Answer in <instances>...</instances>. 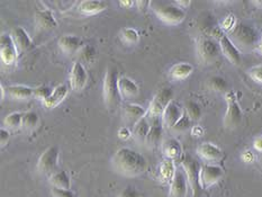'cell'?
Masks as SVG:
<instances>
[{
    "instance_id": "obj_1",
    "label": "cell",
    "mask_w": 262,
    "mask_h": 197,
    "mask_svg": "<svg viewBox=\"0 0 262 197\" xmlns=\"http://www.w3.org/2000/svg\"><path fill=\"white\" fill-rule=\"evenodd\" d=\"M112 167L114 171L121 176L133 178L146 171L147 161L140 152L129 148H122L113 156Z\"/></svg>"
},
{
    "instance_id": "obj_2",
    "label": "cell",
    "mask_w": 262,
    "mask_h": 197,
    "mask_svg": "<svg viewBox=\"0 0 262 197\" xmlns=\"http://www.w3.org/2000/svg\"><path fill=\"white\" fill-rule=\"evenodd\" d=\"M231 41L235 44L238 50L249 51L259 45V35L255 28L251 25L240 23L230 32Z\"/></svg>"
},
{
    "instance_id": "obj_3",
    "label": "cell",
    "mask_w": 262,
    "mask_h": 197,
    "mask_svg": "<svg viewBox=\"0 0 262 197\" xmlns=\"http://www.w3.org/2000/svg\"><path fill=\"white\" fill-rule=\"evenodd\" d=\"M151 7L158 18L168 25H178L186 18L185 9L180 8L174 3L152 2Z\"/></svg>"
},
{
    "instance_id": "obj_4",
    "label": "cell",
    "mask_w": 262,
    "mask_h": 197,
    "mask_svg": "<svg viewBox=\"0 0 262 197\" xmlns=\"http://www.w3.org/2000/svg\"><path fill=\"white\" fill-rule=\"evenodd\" d=\"M118 72L115 68H108L104 78V86H102L104 101L108 110H115L119 104L121 94L118 89Z\"/></svg>"
},
{
    "instance_id": "obj_5",
    "label": "cell",
    "mask_w": 262,
    "mask_h": 197,
    "mask_svg": "<svg viewBox=\"0 0 262 197\" xmlns=\"http://www.w3.org/2000/svg\"><path fill=\"white\" fill-rule=\"evenodd\" d=\"M225 99L227 103V110L224 115V126L227 129H234L241 125L243 113L234 92H227L225 94Z\"/></svg>"
},
{
    "instance_id": "obj_6",
    "label": "cell",
    "mask_w": 262,
    "mask_h": 197,
    "mask_svg": "<svg viewBox=\"0 0 262 197\" xmlns=\"http://www.w3.org/2000/svg\"><path fill=\"white\" fill-rule=\"evenodd\" d=\"M181 167L182 170L185 171L189 188L191 189L192 197H197L198 189L201 188V183H199V174H201V168L198 161L190 155H182L181 157Z\"/></svg>"
},
{
    "instance_id": "obj_7",
    "label": "cell",
    "mask_w": 262,
    "mask_h": 197,
    "mask_svg": "<svg viewBox=\"0 0 262 197\" xmlns=\"http://www.w3.org/2000/svg\"><path fill=\"white\" fill-rule=\"evenodd\" d=\"M173 100V90L169 87L161 88L158 90L157 94L153 97L152 101L150 103V107L147 110V115H149L152 120L157 117H161L164 110L167 106Z\"/></svg>"
},
{
    "instance_id": "obj_8",
    "label": "cell",
    "mask_w": 262,
    "mask_h": 197,
    "mask_svg": "<svg viewBox=\"0 0 262 197\" xmlns=\"http://www.w3.org/2000/svg\"><path fill=\"white\" fill-rule=\"evenodd\" d=\"M197 52L199 58L206 64H210L219 59L221 48L219 42L209 37H202L197 43Z\"/></svg>"
},
{
    "instance_id": "obj_9",
    "label": "cell",
    "mask_w": 262,
    "mask_h": 197,
    "mask_svg": "<svg viewBox=\"0 0 262 197\" xmlns=\"http://www.w3.org/2000/svg\"><path fill=\"white\" fill-rule=\"evenodd\" d=\"M59 148L58 146H50L39 157L37 161V171L41 174H52L56 171L59 161Z\"/></svg>"
},
{
    "instance_id": "obj_10",
    "label": "cell",
    "mask_w": 262,
    "mask_h": 197,
    "mask_svg": "<svg viewBox=\"0 0 262 197\" xmlns=\"http://www.w3.org/2000/svg\"><path fill=\"white\" fill-rule=\"evenodd\" d=\"M224 176L223 168L216 165H210L206 163L201 168V174H199V183H201V188H209L213 185L219 183Z\"/></svg>"
},
{
    "instance_id": "obj_11",
    "label": "cell",
    "mask_w": 262,
    "mask_h": 197,
    "mask_svg": "<svg viewBox=\"0 0 262 197\" xmlns=\"http://www.w3.org/2000/svg\"><path fill=\"white\" fill-rule=\"evenodd\" d=\"M17 53H18V50L11 37V34H3L0 37V56L4 64H13L17 60Z\"/></svg>"
},
{
    "instance_id": "obj_12",
    "label": "cell",
    "mask_w": 262,
    "mask_h": 197,
    "mask_svg": "<svg viewBox=\"0 0 262 197\" xmlns=\"http://www.w3.org/2000/svg\"><path fill=\"white\" fill-rule=\"evenodd\" d=\"M219 44L221 48V52L223 53L225 58L229 60L232 64H238L241 62V52L235 44L231 41L229 35L221 33L219 35Z\"/></svg>"
},
{
    "instance_id": "obj_13",
    "label": "cell",
    "mask_w": 262,
    "mask_h": 197,
    "mask_svg": "<svg viewBox=\"0 0 262 197\" xmlns=\"http://www.w3.org/2000/svg\"><path fill=\"white\" fill-rule=\"evenodd\" d=\"M88 82V73L82 62L77 61L73 63L70 72V86L76 92H80Z\"/></svg>"
},
{
    "instance_id": "obj_14",
    "label": "cell",
    "mask_w": 262,
    "mask_h": 197,
    "mask_svg": "<svg viewBox=\"0 0 262 197\" xmlns=\"http://www.w3.org/2000/svg\"><path fill=\"white\" fill-rule=\"evenodd\" d=\"M188 188V179L184 170H177L173 179L170 183L169 197H187Z\"/></svg>"
},
{
    "instance_id": "obj_15",
    "label": "cell",
    "mask_w": 262,
    "mask_h": 197,
    "mask_svg": "<svg viewBox=\"0 0 262 197\" xmlns=\"http://www.w3.org/2000/svg\"><path fill=\"white\" fill-rule=\"evenodd\" d=\"M182 114H184V111L181 110L179 104L177 103V101L172 100L171 103L167 106V108L164 110L161 116L163 127L172 128L177 124V122L180 120Z\"/></svg>"
},
{
    "instance_id": "obj_16",
    "label": "cell",
    "mask_w": 262,
    "mask_h": 197,
    "mask_svg": "<svg viewBox=\"0 0 262 197\" xmlns=\"http://www.w3.org/2000/svg\"><path fill=\"white\" fill-rule=\"evenodd\" d=\"M34 20H35L36 25L39 28H42V30H54L58 26V21H56L53 13L48 8L37 9L35 16H34Z\"/></svg>"
},
{
    "instance_id": "obj_17",
    "label": "cell",
    "mask_w": 262,
    "mask_h": 197,
    "mask_svg": "<svg viewBox=\"0 0 262 197\" xmlns=\"http://www.w3.org/2000/svg\"><path fill=\"white\" fill-rule=\"evenodd\" d=\"M11 37H13L14 42L17 47L18 52H25L33 47V41L31 36L28 35L25 28L21 26H16L13 32H11Z\"/></svg>"
},
{
    "instance_id": "obj_18",
    "label": "cell",
    "mask_w": 262,
    "mask_h": 197,
    "mask_svg": "<svg viewBox=\"0 0 262 197\" xmlns=\"http://www.w3.org/2000/svg\"><path fill=\"white\" fill-rule=\"evenodd\" d=\"M147 115V111L140 105H135V104H128L124 107L123 111V116H124V121L126 122L129 125H134L139 121H141L142 118Z\"/></svg>"
},
{
    "instance_id": "obj_19",
    "label": "cell",
    "mask_w": 262,
    "mask_h": 197,
    "mask_svg": "<svg viewBox=\"0 0 262 197\" xmlns=\"http://www.w3.org/2000/svg\"><path fill=\"white\" fill-rule=\"evenodd\" d=\"M118 89L121 97L124 99H134L140 93L138 84L128 77H121L118 79Z\"/></svg>"
},
{
    "instance_id": "obj_20",
    "label": "cell",
    "mask_w": 262,
    "mask_h": 197,
    "mask_svg": "<svg viewBox=\"0 0 262 197\" xmlns=\"http://www.w3.org/2000/svg\"><path fill=\"white\" fill-rule=\"evenodd\" d=\"M162 133H163V124L160 117L153 118L152 125L150 128V132L147 134L145 144L149 148H156L161 143L162 140Z\"/></svg>"
},
{
    "instance_id": "obj_21",
    "label": "cell",
    "mask_w": 262,
    "mask_h": 197,
    "mask_svg": "<svg viewBox=\"0 0 262 197\" xmlns=\"http://www.w3.org/2000/svg\"><path fill=\"white\" fill-rule=\"evenodd\" d=\"M108 8V3L102 0H84L79 5V11L82 15L93 16L99 14Z\"/></svg>"
},
{
    "instance_id": "obj_22",
    "label": "cell",
    "mask_w": 262,
    "mask_h": 197,
    "mask_svg": "<svg viewBox=\"0 0 262 197\" xmlns=\"http://www.w3.org/2000/svg\"><path fill=\"white\" fill-rule=\"evenodd\" d=\"M197 151L202 159L206 161H217L223 156V152H222L219 146L210 142L202 143L198 146Z\"/></svg>"
},
{
    "instance_id": "obj_23",
    "label": "cell",
    "mask_w": 262,
    "mask_h": 197,
    "mask_svg": "<svg viewBox=\"0 0 262 197\" xmlns=\"http://www.w3.org/2000/svg\"><path fill=\"white\" fill-rule=\"evenodd\" d=\"M59 47L67 54H73L78 53V51L80 50L81 47V38L76 35H67L61 36L59 38Z\"/></svg>"
},
{
    "instance_id": "obj_24",
    "label": "cell",
    "mask_w": 262,
    "mask_h": 197,
    "mask_svg": "<svg viewBox=\"0 0 262 197\" xmlns=\"http://www.w3.org/2000/svg\"><path fill=\"white\" fill-rule=\"evenodd\" d=\"M151 125H152V118L149 115L144 116L141 121H139L135 124L134 129H133V137L136 142L145 143V140H146L147 134L150 132Z\"/></svg>"
},
{
    "instance_id": "obj_25",
    "label": "cell",
    "mask_w": 262,
    "mask_h": 197,
    "mask_svg": "<svg viewBox=\"0 0 262 197\" xmlns=\"http://www.w3.org/2000/svg\"><path fill=\"white\" fill-rule=\"evenodd\" d=\"M68 93H69V88H68L67 84H59L58 87L54 88L50 97L43 101V105L50 110L54 108L64 100Z\"/></svg>"
},
{
    "instance_id": "obj_26",
    "label": "cell",
    "mask_w": 262,
    "mask_h": 197,
    "mask_svg": "<svg viewBox=\"0 0 262 197\" xmlns=\"http://www.w3.org/2000/svg\"><path fill=\"white\" fill-rule=\"evenodd\" d=\"M50 183L52 187L70 189L71 188V179L69 173L66 170H56L54 173L50 176Z\"/></svg>"
},
{
    "instance_id": "obj_27",
    "label": "cell",
    "mask_w": 262,
    "mask_h": 197,
    "mask_svg": "<svg viewBox=\"0 0 262 197\" xmlns=\"http://www.w3.org/2000/svg\"><path fill=\"white\" fill-rule=\"evenodd\" d=\"M193 71V67L187 62H181V63L176 64L170 70V77L173 80H185L186 78L189 77Z\"/></svg>"
},
{
    "instance_id": "obj_28",
    "label": "cell",
    "mask_w": 262,
    "mask_h": 197,
    "mask_svg": "<svg viewBox=\"0 0 262 197\" xmlns=\"http://www.w3.org/2000/svg\"><path fill=\"white\" fill-rule=\"evenodd\" d=\"M7 93L11 98L28 99L34 96V89L27 86H23V84H17V86L8 87Z\"/></svg>"
},
{
    "instance_id": "obj_29",
    "label": "cell",
    "mask_w": 262,
    "mask_h": 197,
    "mask_svg": "<svg viewBox=\"0 0 262 197\" xmlns=\"http://www.w3.org/2000/svg\"><path fill=\"white\" fill-rule=\"evenodd\" d=\"M163 151L168 159L174 160L177 158H179L181 155V146H180L179 141H177L176 139L168 140L163 145Z\"/></svg>"
},
{
    "instance_id": "obj_30",
    "label": "cell",
    "mask_w": 262,
    "mask_h": 197,
    "mask_svg": "<svg viewBox=\"0 0 262 197\" xmlns=\"http://www.w3.org/2000/svg\"><path fill=\"white\" fill-rule=\"evenodd\" d=\"M176 166H174V161L171 159H167L164 160L161 163L160 167V176L162 178L163 182H170L173 179L174 174H176Z\"/></svg>"
},
{
    "instance_id": "obj_31",
    "label": "cell",
    "mask_w": 262,
    "mask_h": 197,
    "mask_svg": "<svg viewBox=\"0 0 262 197\" xmlns=\"http://www.w3.org/2000/svg\"><path fill=\"white\" fill-rule=\"evenodd\" d=\"M185 112H186V114L189 116V118L192 122L199 121L203 115V111H202L201 105L196 103L195 100H191V99L187 100L185 103Z\"/></svg>"
},
{
    "instance_id": "obj_32",
    "label": "cell",
    "mask_w": 262,
    "mask_h": 197,
    "mask_svg": "<svg viewBox=\"0 0 262 197\" xmlns=\"http://www.w3.org/2000/svg\"><path fill=\"white\" fill-rule=\"evenodd\" d=\"M208 84L210 89H213L214 92H217V93H225L227 88H229V83H227V81L223 77H220V76H215L210 78Z\"/></svg>"
},
{
    "instance_id": "obj_33",
    "label": "cell",
    "mask_w": 262,
    "mask_h": 197,
    "mask_svg": "<svg viewBox=\"0 0 262 197\" xmlns=\"http://www.w3.org/2000/svg\"><path fill=\"white\" fill-rule=\"evenodd\" d=\"M38 115L35 112H26L23 115V122L21 126L25 128H34L38 124Z\"/></svg>"
},
{
    "instance_id": "obj_34",
    "label": "cell",
    "mask_w": 262,
    "mask_h": 197,
    "mask_svg": "<svg viewBox=\"0 0 262 197\" xmlns=\"http://www.w3.org/2000/svg\"><path fill=\"white\" fill-rule=\"evenodd\" d=\"M96 55V50L93 47V45L87 44V45H83V47L78 51V58L79 60L84 61V62H89L95 58Z\"/></svg>"
},
{
    "instance_id": "obj_35",
    "label": "cell",
    "mask_w": 262,
    "mask_h": 197,
    "mask_svg": "<svg viewBox=\"0 0 262 197\" xmlns=\"http://www.w3.org/2000/svg\"><path fill=\"white\" fill-rule=\"evenodd\" d=\"M23 115L24 113H19V112H14L11 114L7 115L5 118V125H7L8 127H18L21 126V122H23Z\"/></svg>"
},
{
    "instance_id": "obj_36",
    "label": "cell",
    "mask_w": 262,
    "mask_h": 197,
    "mask_svg": "<svg viewBox=\"0 0 262 197\" xmlns=\"http://www.w3.org/2000/svg\"><path fill=\"white\" fill-rule=\"evenodd\" d=\"M191 122L192 121L190 120L189 116L186 114V112H184V114H182L181 118L178 122H177V124L172 127V129L176 132H185V131H187V129L190 128Z\"/></svg>"
},
{
    "instance_id": "obj_37",
    "label": "cell",
    "mask_w": 262,
    "mask_h": 197,
    "mask_svg": "<svg viewBox=\"0 0 262 197\" xmlns=\"http://www.w3.org/2000/svg\"><path fill=\"white\" fill-rule=\"evenodd\" d=\"M121 35L125 42L130 43V44L136 43L140 38L138 31H135L134 28H124L121 33Z\"/></svg>"
},
{
    "instance_id": "obj_38",
    "label": "cell",
    "mask_w": 262,
    "mask_h": 197,
    "mask_svg": "<svg viewBox=\"0 0 262 197\" xmlns=\"http://www.w3.org/2000/svg\"><path fill=\"white\" fill-rule=\"evenodd\" d=\"M51 94H52V89L48 86H38L34 89V96L38 99H42L43 101L47 100Z\"/></svg>"
},
{
    "instance_id": "obj_39",
    "label": "cell",
    "mask_w": 262,
    "mask_h": 197,
    "mask_svg": "<svg viewBox=\"0 0 262 197\" xmlns=\"http://www.w3.org/2000/svg\"><path fill=\"white\" fill-rule=\"evenodd\" d=\"M118 197H141V193L136 187H133V186H126V187L122 189Z\"/></svg>"
},
{
    "instance_id": "obj_40",
    "label": "cell",
    "mask_w": 262,
    "mask_h": 197,
    "mask_svg": "<svg viewBox=\"0 0 262 197\" xmlns=\"http://www.w3.org/2000/svg\"><path fill=\"white\" fill-rule=\"evenodd\" d=\"M249 76L252 78V80L262 84V65L252 67L249 70Z\"/></svg>"
},
{
    "instance_id": "obj_41",
    "label": "cell",
    "mask_w": 262,
    "mask_h": 197,
    "mask_svg": "<svg viewBox=\"0 0 262 197\" xmlns=\"http://www.w3.org/2000/svg\"><path fill=\"white\" fill-rule=\"evenodd\" d=\"M51 193H52L53 197H76V195L73 194V191L71 189L52 187V189H51Z\"/></svg>"
},
{
    "instance_id": "obj_42",
    "label": "cell",
    "mask_w": 262,
    "mask_h": 197,
    "mask_svg": "<svg viewBox=\"0 0 262 197\" xmlns=\"http://www.w3.org/2000/svg\"><path fill=\"white\" fill-rule=\"evenodd\" d=\"M235 19H234V17H233L232 15H230V16H227L226 18H225V20L223 21V24H222V27L224 28V30H227V31H232L233 28L235 27Z\"/></svg>"
},
{
    "instance_id": "obj_43",
    "label": "cell",
    "mask_w": 262,
    "mask_h": 197,
    "mask_svg": "<svg viewBox=\"0 0 262 197\" xmlns=\"http://www.w3.org/2000/svg\"><path fill=\"white\" fill-rule=\"evenodd\" d=\"M130 135H132V133H130V131H129V129H128L127 127L119 128V131H118V137H119V139L127 140L128 138H130Z\"/></svg>"
},
{
    "instance_id": "obj_44",
    "label": "cell",
    "mask_w": 262,
    "mask_h": 197,
    "mask_svg": "<svg viewBox=\"0 0 262 197\" xmlns=\"http://www.w3.org/2000/svg\"><path fill=\"white\" fill-rule=\"evenodd\" d=\"M9 137L10 135H9V132L7 131V129L2 128V131H0V142H2V145L8 142Z\"/></svg>"
},
{
    "instance_id": "obj_45",
    "label": "cell",
    "mask_w": 262,
    "mask_h": 197,
    "mask_svg": "<svg viewBox=\"0 0 262 197\" xmlns=\"http://www.w3.org/2000/svg\"><path fill=\"white\" fill-rule=\"evenodd\" d=\"M191 134L195 135V137H202L204 134V128L201 125H195L191 128Z\"/></svg>"
},
{
    "instance_id": "obj_46",
    "label": "cell",
    "mask_w": 262,
    "mask_h": 197,
    "mask_svg": "<svg viewBox=\"0 0 262 197\" xmlns=\"http://www.w3.org/2000/svg\"><path fill=\"white\" fill-rule=\"evenodd\" d=\"M253 154L251 151H244L242 154V159L246 162H251L253 160Z\"/></svg>"
},
{
    "instance_id": "obj_47",
    "label": "cell",
    "mask_w": 262,
    "mask_h": 197,
    "mask_svg": "<svg viewBox=\"0 0 262 197\" xmlns=\"http://www.w3.org/2000/svg\"><path fill=\"white\" fill-rule=\"evenodd\" d=\"M253 146H254V149H255V150L259 151V152H261V154H262V137H258L257 139L254 140Z\"/></svg>"
},
{
    "instance_id": "obj_48",
    "label": "cell",
    "mask_w": 262,
    "mask_h": 197,
    "mask_svg": "<svg viewBox=\"0 0 262 197\" xmlns=\"http://www.w3.org/2000/svg\"><path fill=\"white\" fill-rule=\"evenodd\" d=\"M174 4H176L177 6H179L180 8L185 9V8L188 7V6H190L191 2H181V0H179V2H174Z\"/></svg>"
},
{
    "instance_id": "obj_49",
    "label": "cell",
    "mask_w": 262,
    "mask_h": 197,
    "mask_svg": "<svg viewBox=\"0 0 262 197\" xmlns=\"http://www.w3.org/2000/svg\"><path fill=\"white\" fill-rule=\"evenodd\" d=\"M119 5L123 6V7H127V8H129L130 6L135 5V3H134V2H132V0H128V2H119Z\"/></svg>"
},
{
    "instance_id": "obj_50",
    "label": "cell",
    "mask_w": 262,
    "mask_h": 197,
    "mask_svg": "<svg viewBox=\"0 0 262 197\" xmlns=\"http://www.w3.org/2000/svg\"><path fill=\"white\" fill-rule=\"evenodd\" d=\"M258 48H259L260 53L262 54V36L260 37V41H259V45H258Z\"/></svg>"
},
{
    "instance_id": "obj_51",
    "label": "cell",
    "mask_w": 262,
    "mask_h": 197,
    "mask_svg": "<svg viewBox=\"0 0 262 197\" xmlns=\"http://www.w3.org/2000/svg\"><path fill=\"white\" fill-rule=\"evenodd\" d=\"M253 5L258 6L259 8H262V2H253Z\"/></svg>"
},
{
    "instance_id": "obj_52",
    "label": "cell",
    "mask_w": 262,
    "mask_h": 197,
    "mask_svg": "<svg viewBox=\"0 0 262 197\" xmlns=\"http://www.w3.org/2000/svg\"><path fill=\"white\" fill-rule=\"evenodd\" d=\"M0 89H2V99H4V94H5V89L3 86H0Z\"/></svg>"
}]
</instances>
